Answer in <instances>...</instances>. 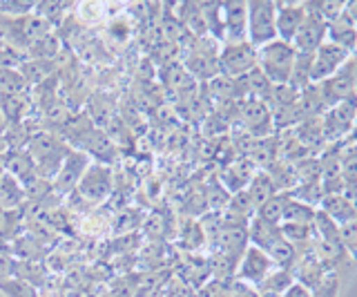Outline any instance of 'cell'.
Wrapping results in <instances>:
<instances>
[{
  "mask_svg": "<svg viewBox=\"0 0 357 297\" xmlns=\"http://www.w3.org/2000/svg\"><path fill=\"white\" fill-rule=\"evenodd\" d=\"M297 52L293 43L273 40L257 50V70H259L273 85H288Z\"/></svg>",
  "mask_w": 357,
  "mask_h": 297,
  "instance_id": "obj_1",
  "label": "cell"
},
{
  "mask_svg": "<svg viewBox=\"0 0 357 297\" xmlns=\"http://www.w3.org/2000/svg\"><path fill=\"white\" fill-rule=\"evenodd\" d=\"M297 92L306 90L312 85V54H299L293 65V74H290V83Z\"/></svg>",
  "mask_w": 357,
  "mask_h": 297,
  "instance_id": "obj_24",
  "label": "cell"
},
{
  "mask_svg": "<svg viewBox=\"0 0 357 297\" xmlns=\"http://www.w3.org/2000/svg\"><path fill=\"white\" fill-rule=\"evenodd\" d=\"M304 9H306V18L301 23L297 36L293 38V47L299 54H315V50L326 43V31L328 23L319 16V12L312 7V0H304Z\"/></svg>",
  "mask_w": 357,
  "mask_h": 297,
  "instance_id": "obj_5",
  "label": "cell"
},
{
  "mask_svg": "<svg viewBox=\"0 0 357 297\" xmlns=\"http://www.w3.org/2000/svg\"><path fill=\"white\" fill-rule=\"evenodd\" d=\"M351 54L342 50L335 43H321V45L312 54V85L326 81L328 76L337 74L342 70V65L346 63Z\"/></svg>",
  "mask_w": 357,
  "mask_h": 297,
  "instance_id": "obj_11",
  "label": "cell"
},
{
  "mask_svg": "<svg viewBox=\"0 0 357 297\" xmlns=\"http://www.w3.org/2000/svg\"><path fill=\"white\" fill-rule=\"evenodd\" d=\"M346 14H349L357 23V0H353V3H346Z\"/></svg>",
  "mask_w": 357,
  "mask_h": 297,
  "instance_id": "obj_34",
  "label": "cell"
},
{
  "mask_svg": "<svg viewBox=\"0 0 357 297\" xmlns=\"http://www.w3.org/2000/svg\"><path fill=\"white\" fill-rule=\"evenodd\" d=\"M237 114H239V123L243 125V130L255 139H266L275 132L273 112H271V107H268V103L264 101L243 98L237 105Z\"/></svg>",
  "mask_w": 357,
  "mask_h": 297,
  "instance_id": "obj_6",
  "label": "cell"
},
{
  "mask_svg": "<svg viewBox=\"0 0 357 297\" xmlns=\"http://www.w3.org/2000/svg\"><path fill=\"white\" fill-rule=\"evenodd\" d=\"M33 132L29 128V121H7L5 123V152H16V150H27Z\"/></svg>",
  "mask_w": 357,
  "mask_h": 297,
  "instance_id": "obj_19",
  "label": "cell"
},
{
  "mask_svg": "<svg viewBox=\"0 0 357 297\" xmlns=\"http://www.w3.org/2000/svg\"><path fill=\"white\" fill-rule=\"evenodd\" d=\"M219 74L226 79H243L245 74L257 68V47L248 40L241 43H221L219 47Z\"/></svg>",
  "mask_w": 357,
  "mask_h": 297,
  "instance_id": "obj_3",
  "label": "cell"
},
{
  "mask_svg": "<svg viewBox=\"0 0 357 297\" xmlns=\"http://www.w3.org/2000/svg\"><path fill=\"white\" fill-rule=\"evenodd\" d=\"M0 293L5 297H38L36 286L31 282H25L22 277H9L5 282H0Z\"/></svg>",
  "mask_w": 357,
  "mask_h": 297,
  "instance_id": "obj_28",
  "label": "cell"
},
{
  "mask_svg": "<svg viewBox=\"0 0 357 297\" xmlns=\"http://www.w3.org/2000/svg\"><path fill=\"white\" fill-rule=\"evenodd\" d=\"M5 172L9 177H14L18 183H29L36 179V163L27 150H16V152H5Z\"/></svg>",
  "mask_w": 357,
  "mask_h": 297,
  "instance_id": "obj_17",
  "label": "cell"
},
{
  "mask_svg": "<svg viewBox=\"0 0 357 297\" xmlns=\"http://www.w3.org/2000/svg\"><path fill=\"white\" fill-rule=\"evenodd\" d=\"M31 87L18 70H0V96H29Z\"/></svg>",
  "mask_w": 357,
  "mask_h": 297,
  "instance_id": "obj_23",
  "label": "cell"
},
{
  "mask_svg": "<svg viewBox=\"0 0 357 297\" xmlns=\"http://www.w3.org/2000/svg\"><path fill=\"white\" fill-rule=\"evenodd\" d=\"M326 40L335 43V45H340L349 54H353L357 50V23L344 12L340 18H335L333 23H328Z\"/></svg>",
  "mask_w": 357,
  "mask_h": 297,
  "instance_id": "obj_14",
  "label": "cell"
},
{
  "mask_svg": "<svg viewBox=\"0 0 357 297\" xmlns=\"http://www.w3.org/2000/svg\"><path fill=\"white\" fill-rule=\"evenodd\" d=\"M342 181H357V143H344L340 150Z\"/></svg>",
  "mask_w": 357,
  "mask_h": 297,
  "instance_id": "obj_27",
  "label": "cell"
},
{
  "mask_svg": "<svg viewBox=\"0 0 357 297\" xmlns=\"http://www.w3.org/2000/svg\"><path fill=\"white\" fill-rule=\"evenodd\" d=\"M70 7H72L70 3H36L33 14L40 16L45 23L54 29L56 25H61V20L67 16V9Z\"/></svg>",
  "mask_w": 357,
  "mask_h": 297,
  "instance_id": "obj_26",
  "label": "cell"
},
{
  "mask_svg": "<svg viewBox=\"0 0 357 297\" xmlns=\"http://www.w3.org/2000/svg\"><path fill=\"white\" fill-rule=\"evenodd\" d=\"M25 204L27 199H25L22 183H18L14 177H9V174H5V177L0 179V208H5V211H20Z\"/></svg>",
  "mask_w": 357,
  "mask_h": 297,
  "instance_id": "obj_21",
  "label": "cell"
},
{
  "mask_svg": "<svg viewBox=\"0 0 357 297\" xmlns=\"http://www.w3.org/2000/svg\"><path fill=\"white\" fill-rule=\"evenodd\" d=\"M317 215V208H312L304 201L295 199L293 195H288V201L282 215V224H295V226H312ZM279 224V226H282Z\"/></svg>",
  "mask_w": 357,
  "mask_h": 297,
  "instance_id": "obj_20",
  "label": "cell"
},
{
  "mask_svg": "<svg viewBox=\"0 0 357 297\" xmlns=\"http://www.w3.org/2000/svg\"><path fill=\"white\" fill-rule=\"evenodd\" d=\"M89 163H92V159H89L83 150H76V148L72 146L70 155L65 157V161H63V166H61L59 174H56V177L52 179L54 195L67 197V195L76 192L78 181L83 179V174H85V170L89 168Z\"/></svg>",
  "mask_w": 357,
  "mask_h": 297,
  "instance_id": "obj_8",
  "label": "cell"
},
{
  "mask_svg": "<svg viewBox=\"0 0 357 297\" xmlns=\"http://www.w3.org/2000/svg\"><path fill=\"white\" fill-rule=\"evenodd\" d=\"M312 297H337L340 293V273H326L321 282L310 291Z\"/></svg>",
  "mask_w": 357,
  "mask_h": 297,
  "instance_id": "obj_31",
  "label": "cell"
},
{
  "mask_svg": "<svg viewBox=\"0 0 357 297\" xmlns=\"http://www.w3.org/2000/svg\"><path fill=\"white\" fill-rule=\"evenodd\" d=\"M346 143H357V116H355V125H353V132H351V137Z\"/></svg>",
  "mask_w": 357,
  "mask_h": 297,
  "instance_id": "obj_36",
  "label": "cell"
},
{
  "mask_svg": "<svg viewBox=\"0 0 357 297\" xmlns=\"http://www.w3.org/2000/svg\"><path fill=\"white\" fill-rule=\"evenodd\" d=\"M279 239H284L282 235V226L264 222L259 217H252L248 224V244L261 248L264 252L271 250Z\"/></svg>",
  "mask_w": 357,
  "mask_h": 297,
  "instance_id": "obj_16",
  "label": "cell"
},
{
  "mask_svg": "<svg viewBox=\"0 0 357 297\" xmlns=\"http://www.w3.org/2000/svg\"><path fill=\"white\" fill-rule=\"evenodd\" d=\"M315 87L321 96L324 107H333V105L344 103V101H349V98L357 96V85L353 83V79L344 70L328 76L326 81L315 83Z\"/></svg>",
  "mask_w": 357,
  "mask_h": 297,
  "instance_id": "obj_12",
  "label": "cell"
},
{
  "mask_svg": "<svg viewBox=\"0 0 357 297\" xmlns=\"http://www.w3.org/2000/svg\"><path fill=\"white\" fill-rule=\"evenodd\" d=\"M36 9V0H0V16L20 18L29 16Z\"/></svg>",
  "mask_w": 357,
  "mask_h": 297,
  "instance_id": "obj_29",
  "label": "cell"
},
{
  "mask_svg": "<svg viewBox=\"0 0 357 297\" xmlns=\"http://www.w3.org/2000/svg\"><path fill=\"white\" fill-rule=\"evenodd\" d=\"M293 275L290 271H282V268H273L268 273V277L257 286V293L261 297H282L290 286H293Z\"/></svg>",
  "mask_w": 357,
  "mask_h": 297,
  "instance_id": "obj_22",
  "label": "cell"
},
{
  "mask_svg": "<svg viewBox=\"0 0 357 297\" xmlns=\"http://www.w3.org/2000/svg\"><path fill=\"white\" fill-rule=\"evenodd\" d=\"M317 211L326 213L340 228L353 224L355 219H357V206H355L353 201L346 199L344 195H326V197L321 199V204H319Z\"/></svg>",
  "mask_w": 357,
  "mask_h": 297,
  "instance_id": "obj_15",
  "label": "cell"
},
{
  "mask_svg": "<svg viewBox=\"0 0 357 297\" xmlns=\"http://www.w3.org/2000/svg\"><path fill=\"white\" fill-rule=\"evenodd\" d=\"M355 52H357V50H355Z\"/></svg>",
  "mask_w": 357,
  "mask_h": 297,
  "instance_id": "obj_39",
  "label": "cell"
},
{
  "mask_svg": "<svg viewBox=\"0 0 357 297\" xmlns=\"http://www.w3.org/2000/svg\"><path fill=\"white\" fill-rule=\"evenodd\" d=\"M112 185H114L112 168L103 166V163H89L83 179L78 181L76 192L89 204H103L112 192Z\"/></svg>",
  "mask_w": 357,
  "mask_h": 297,
  "instance_id": "obj_9",
  "label": "cell"
},
{
  "mask_svg": "<svg viewBox=\"0 0 357 297\" xmlns=\"http://www.w3.org/2000/svg\"><path fill=\"white\" fill-rule=\"evenodd\" d=\"M282 297H312V293L306 289V286H301V284L293 282V286H290V289H288Z\"/></svg>",
  "mask_w": 357,
  "mask_h": 297,
  "instance_id": "obj_33",
  "label": "cell"
},
{
  "mask_svg": "<svg viewBox=\"0 0 357 297\" xmlns=\"http://www.w3.org/2000/svg\"><path fill=\"white\" fill-rule=\"evenodd\" d=\"M275 0H248V43L257 50L277 40Z\"/></svg>",
  "mask_w": 357,
  "mask_h": 297,
  "instance_id": "obj_4",
  "label": "cell"
},
{
  "mask_svg": "<svg viewBox=\"0 0 357 297\" xmlns=\"http://www.w3.org/2000/svg\"><path fill=\"white\" fill-rule=\"evenodd\" d=\"M312 7L326 23H333L335 18H340L346 12V0H312Z\"/></svg>",
  "mask_w": 357,
  "mask_h": 297,
  "instance_id": "obj_30",
  "label": "cell"
},
{
  "mask_svg": "<svg viewBox=\"0 0 357 297\" xmlns=\"http://www.w3.org/2000/svg\"><path fill=\"white\" fill-rule=\"evenodd\" d=\"M346 252H349L351 259H357V239L351 241V244H346Z\"/></svg>",
  "mask_w": 357,
  "mask_h": 297,
  "instance_id": "obj_35",
  "label": "cell"
},
{
  "mask_svg": "<svg viewBox=\"0 0 357 297\" xmlns=\"http://www.w3.org/2000/svg\"><path fill=\"white\" fill-rule=\"evenodd\" d=\"M275 268L273 259L268 257V252H264L261 248L250 246L243 250V255L239 257L237 266H234V277L241 284H248L252 289H257L266 277L268 273Z\"/></svg>",
  "mask_w": 357,
  "mask_h": 297,
  "instance_id": "obj_7",
  "label": "cell"
},
{
  "mask_svg": "<svg viewBox=\"0 0 357 297\" xmlns=\"http://www.w3.org/2000/svg\"><path fill=\"white\" fill-rule=\"evenodd\" d=\"M5 155H0V179H3L5 177Z\"/></svg>",
  "mask_w": 357,
  "mask_h": 297,
  "instance_id": "obj_37",
  "label": "cell"
},
{
  "mask_svg": "<svg viewBox=\"0 0 357 297\" xmlns=\"http://www.w3.org/2000/svg\"><path fill=\"white\" fill-rule=\"evenodd\" d=\"M279 190H277V185L275 181L271 179V174H268L266 170H257L252 174V179L248 183V188H245V195L250 197V201L255 206V211L259 208L261 204H266L271 197H275Z\"/></svg>",
  "mask_w": 357,
  "mask_h": 297,
  "instance_id": "obj_18",
  "label": "cell"
},
{
  "mask_svg": "<svg viewBox=\"0 0 357 297\" xmlns=\"http://www.w3.org/2000/svg\"><path fill=\"white\" fill-rule=\"evenodd\" d=\"M223 43L248 40V0H228L221 3Z\"/></svg>",
  "mask_w": 357,
  "mask_h": 297,
  "instance_id": "obj_10",
  "label": "cell"
},
{
  "mask_svg": "<svg viewBox=\"0 0 357 297\" xmlns=\"http://www.w3.org/2000/svg\"><path fill=\"white\" fill-rule=\"evenodd\" d=\"M355 116H357V96L324 109V114L319 116V123H321L324 139H326L328 146L349 141L353 125H355Z\"/></svg>",
  "mask_w": 357,
  "mask_h": 297,
  "instance_id": "obj_2",
  "label": "cell"
},
{
  "mask_svg": "<svg viewBox=\"0 0 357 297\" xmlns=\"http://www.w3.org/2000/svg\"><path fill=\"white\" fill-rule=\"evenodd\" d=\"M288 195L290 192H277L275 197H271L266 204H261L257 208L255 217L264 219V222H271V224H282V215H284V208H286V201H288Z\"/></svg>",
  "mask_w": 357,
  "mask_h": 297,
  "instance_id": "obj_25",
  "label": "cell"
},
{
  "mask_svg": "<svg viewBox=\"0 0 357 297\" xmlns=\"http://www.w3.org/2000/svg\"><path fill=\"white\" fill-rule=\"evenodd\" d=\"M232 297H261V295L257 293V289H252V286H248V284L234 282V286H232Z\"/></svg>",
  "mask_w": 357,
  "mask_h": 297,
  "instance_id": "obj_32",
  "label": "cell"
},
{
  "mask_svg": "<svg viewBox=\"0 0 357 297\" xmlns=\"http://www.w3.org/2000/svg\"><path fill=\"white\" fill-rule=\"evenodd\" d=\"M0 250H3V248H0Z\"/></svg>",
  "mask_w": 357,
  "mask_h": 297,
  "instance_id": "obj_38",
  "label": "cell"
},
{
  "mask_svg": "<svg viewBox=\"0 0 357 297\" xmlns=\"http://www.w3.org/2000/svg\"><path fill=\"white\" fill-rule=\"evenodd\" d=\"M277 16H275V27H277V38L284 43H293L297 31L306 18L304 3H277Z\"/></svg>",
  "mask_w": 357,
  "mask_h": 297,
  "instance_id": "obj_13",
  "label": "cell"
}]
</instances>
